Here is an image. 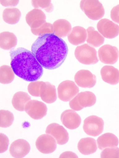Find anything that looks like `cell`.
<instances>
[{"label": "cell", "mask_w": 119, "mask_h": 158, "mask_svg": "<svg viewBox=\"0 0 119 158\" xmlns=\"http://www.w3.org/2000/svg\"><path fill=\"white\" fill-rule=\"evenodd\" d=\"M67 44L54 34L40 36L32 46V52L44 69H58L65 62L68 55Z\"/></svg>", "instance_id": "obj_1"}, {"label": "cell", "mask_w": 119, "mask_h": 158, "mask_svg": "<svg viewBox=\"0 0 119 158\" xmlns=\"http://www.w3.org/2000/svg\"><path fill=\"white\" fill-rule=\"evenodd\" d=\"M11 65L14 73L28 82L37 81L43 76V67L37 61L32 51L18 48L10 51Z\"/></svg>", "instance_id": "obj_2"}, {"label": "cell", "mask_w": 119, "mask_h": 158, "mask_svg": "<svg viewBox=\"0 0 119 158\" xmlns=\"http://www.w3.org/2000/svg\"><path fill=\"white\" fill-rule=\"evenodd\" d=\"M80 7L87 17L91 20L101 19L105 13L103 5L97 0H82Z\"/></svg>", "instance_id": "obj_3"}, {"label": "cell", "mask_w": 119, "mask_h": 158, "mask_svg": "<svg viewBox=\"0 0 119 158\" xmlns=\"http://www.w3.org/2000/svg\"><path fill=\"white\" fill-rule=\"evenodd\" d=\"M74 56L78 62L84 65H95L98 62L96 50L88 44L77 47L74 51Z\"/></svg>", "instance_id": "obj_4"}, {"label": "cell", "mask_w": 119, "mask_h": 158, "mask_svg": "<svg viewBox=\"0 0 119 158\" xmlns=\"http://www.w3.org/2000/svg\"><path fill=\"white\" fill-rule=\"evenodd\" d=\"M79 93V88L74 82L65 80L60 82L57 88L58 98L63 102H69Z\"/></svg>", "instance_id": "obj_5"}, {"label": "cell", "mask_w": 119, "mask_h": 158, "mask_svg": "<svg viewBox=\"0 0 119 158\" xmlns=\"http://www.w3.org/2000/svg\"><path fill=\"white\" fill-rule=\"evenodd\" d=\"M104 123L103 119L95 115L87 117L83 123V131L86 134L92 137L100 135L104 131Z\"/></svg>", "instance_id": "obj_6"}, {"label": "cell", "mask_w": 119, "mask_h": 158, "mask_svg": "<svg viewBox=\"0 0 119 158\" xmlns=\"http://www.w3.org/2000/svg\"><path fill=\"white\" fill-rule=\"evenodd\" d=\"M25 111L34 120H40L47 114V106L38 100H29L25 105Z\"/></svg>", "instance_id": "obj_7"}, {"label": "cell", "mask_w": 119, "mask_h": 158, "mask_svg": "<svg viewBox=\"0 0 119 158\" xmlns=\"http://www.w3.org/2000/svg\"><path fill=\"white\" fill-rule=\"evenodd\" d=\"M99 60L104 64L113 65L118 61L119 51L116 47L111 45H104L98 51Z\"/></svg>", "instance_id": "obj_8"}, {"label": "cell", "mask_w": 119, "mask_h": 158, "mask_svg": "<svg viewBox=\"0 0 119 158\" xmlns=\"http://www.w3.org/2000/svg\"><path fill=\"white\" fill-rule=\"evenodd\" d=\"M57 141L49 134H44L36 139L35 145L37 150L43 154H51L57 148Z\"/></svg>", "instance_id": "obj_9"}, {"label": "cell", "mask_w": 119, "mask_h": 158, "mask_svg": "<svg viewBox=\"0 0 119 158\" xmlns=\"http://www.w3.org/2000/svg\"><path fill=\"white\" fill-rule=\"evenodd\" d=\"M97 28L104 38L113 39L119 34L118 25L108 19H100L97 25Z\"/></svg>", "instance_id": "obj_10"}, {"label": "cell", "mask_w": 119, "mask_h": 158, "mask_svg": "<svg viewBox=\"0 0 119 158\" xmlns=\"http://www.w3.org/2000/svg\"><path fill=\"white\" fill-rule=\"evenodd\" d=\"M77 85L82 88H93L96 84V77L89 70H80L74 75Z\"/></svg>", "instance_id": "obj_11"}, {"label": "cell", "mask_w": 119, "mask_h": 158, "mask_svg": "<svg viewBox=\"0 0 119 158\" xmlns=\"http://www.w3.org/2000/svg\"><path fill=\"white\" fill-rule=\"evenodd\" d=\"M60 120L63 126L70 130L78 128L81 123V118L80 115L72 109L64 111L60 116Z\"/></svg>", "instance_id": "obj_12"}, {"label": "cell", "mask_w": 119, "mask_h": 158, "mask_svg": "<svg viewBox=\"0 0 119 158\" xmlns=\"http://www.w3.org/2000/svg\"><path fill=\"white\" fill-rule=\"evenodd\" d=\"M45 133L53 136L59 145H64L69 141V133L65 128L57 123L49 124L45 130Z\"/></svg>", "instance_id": "obj_13"}, {"label": "cell", "mask_w": 119, "mask_h": 158, "mask_svg": "<svg viewBox=\"0 0 119 158\" xmlns=\"http://www.w3.org/2000/svg\"><path fill=\"white\" fill-rule=\"evenodd\" d=\"M46 16L39 8H34L29 11L25 16L26 23L32 29H36L45 23Z\"/></svg>", "instance_id": "obj_14"}, {"label": "cell", "mask_w": 119, "mask_h": 158, "mask_svg": "<svg viewBox=\"0 0 119 158\" xmlns=\"http://www.w3.org/2000/svg\"><path fill=\"white\" fill-rule=\"evenodd\" d=\"M30 145L25 139H16L11 143L9 152L13 157L21 158L27 155L30 152Z\"/></svg>", "instance_id": "obj_15"}, {"label": "cell", "mask_w": 119, "mask_h": 158, "mask_svg": "<svg viewBox=\"0 0 119 158\" xmlns=\"http://www.w3.org/2000/svg\"><path fill=\"white\" fill-rule=\"evenodd\" d=\"M40 97L46 103L55 102L57 98L55 86L49 82H43L40 89Z\"/></svg>", "instance_id": "obj_16"}, {"label": "cell", "mask_w": 119, "mask_h": 158, "mask_svg": "<svg viewBox=\"0 0 119 158\" xmlns=\"http://www.w3.org/2000/svg\"><path fill=\"white\" fill-rule=\"evenodd\" d=\"M102 80L110 85H117L119 82V70L112 65H105L100 70Z\"/></svg>", "instance_id": "obj_17"}, {"label": "cell", "mask_w": 119, "mask_h": 158, "mask_svg": "<svg viewBox=\"0 0 119 158\" xmlns=\"http://www.w3.org/2000/svg\"><path fill=\"white\" fill-rule=\"evenodd\" d=\"M87 39V31L81 26H75L71 29L70 34L68 35V40L74 45L84 43Z\"/></svg>", "instance_id": "obj_18"}, {"label": "cell", "mask_w": 119, "mask_h": 158, "mask_svg": "<svg viewBox=\"0 0 119 158\" xmlns=\"http://www.w3.org/2000/svg\"><path fill=\"white\" fill-rule=\"evenodd\" d=\"M78 151L83 155H89L95 153L98 149L97 141L91 137L80 139L78 144Z\"/></svg>", "instance_id": "obj_19"}, {"label": "cell", "mask_w": 119, "mask_h": 158, "mask_svg": "<svg viewBox=\"0 0 119 158\" xmlns=\"http://www.w3.org/2000/svg\"><path fill=\"white\" fill-rule=\"evenodd\" d=\"M98 148L103 150L107 148H113L118 146V139L112 133H105L100 136L97 139Z\"/></svg>", "instance_id": "obj_20"}, {"label": "cell", "mask_w": 119, "mask_h": 158, "mask_svg": "<svg viewBox=\"0 0 119 158\" xmlns=\"http://www.w3.org/2000/svg\"><path fill=\"white\" fill-rule=\"evenodd\" d=\"M54 26V34L60 38L65 37L70 34L71 31V25L66 19H57L53 24Z\"/></svg>", "instance_id": "obj_21"}, {"label": "cell", "mask_w": 119, "mask_h": 158, "mask_svg": "<svg viewBox=\"0 0 119 158\" xmlns=\"http://www.w3.org/2000/svg\"><path fill=\"white\" fill-rule=\"evenodd\" d=\"M17 44L16 36L11 32L4 31L0 34V47L4 50H11Z\"/></svg>", "instance_id": "obj_22"}, {"label": "cell", "mask_w": 119, "mask_h": 158, "mask_svg": "<svg viewBox=\"0 0 119 158\" xmlns=\"http://www.w3.org/2000/svg\"><path fill=\"white\" fill-rule=\"evenodd\" d=\"M29 100H31V97L28 94L23 92V91H18L13 97L11 102L16 110L23 111H25V105Z\"/></svg>", "instance_id": "obj_23"}, {"label": "cell", "mask_w": 119, "mask_h": 158, "mask_svg": "<svg viewBox=\"0 0 119 158\" xmlns=\"http://www.w3.org/2000/svg\"><path fill=\"white\" fill-rule=\"evenodd\" d=\"M88 45L92 47H100L104 43V37L98 31H96L93 27H89L87 29Z\"/></svg>", "instance_id": "obj_24"}, {"label": "cell", "mask_w": 119, "mask_h": 158, "mask_svg": "<svg viewBox=\"0 0 119 158\" xmlns=\"http://www.w3.org/2000/svg\"><path fill=\"white\" fill-rule=\"evenodd\" d=\"M76 97L78 99V103L83 108L91 107V106H94L96 102L95 94L91 91H83V92L78 93Z\"/></svg>", "instance_id": "obj_25"}, {"label": "cell", "mask_w": 119, "mask_h": 158, "mask_svg": "<svg viewBox=\"0 0 119 158\" xmlns=\"http://www.w3.org/2000/svg\"><path fill=\"white\" fill-rule=\"evenodd\" d=\"M2 17L5 23L14 25L19 21L21 17V12L16 8H5L3 11Z\"/></svg>", "instance_id": "obj_26"}, {"label": "cell", "mask_w": 119, "mask_h": 158, "mask_svg": "<svg viewBox=\"0 0 119 158\" xmlns=\"http://www.w3.org/2000/svg\"><path fill=\"white\" fill-rule=\"evenodd\" d=\"M14 70L8 65H2L0 68V82L2 84H9L14 80Z\"/></svg>", "instance_id": "obj_27"}, {"label": "cell", "mask_w": 119, "mask_h": 158, "mask_svg": "<svg viewBox=\"0 0 119 158\" xmlns=\"http://www.w3.org/2000/svg\"><path fill=\"white\" fill-rule=\"evenodd\" d=\"M14 114L7 110H0V127H9L14 123Z\"/></svg>", "instance_id": "obj_28"}, {"label": "cell", "mask_w": 119, "mask_h": 158, "mask_svg": "<svg viewBox=\"0 0 119 158\" xmlns=\"http://www.w3.org/2000/svg\"><path fill=\"white\" fill-rule=\"evenodd\" d=\"M32 32L33 34L39 36L48 34H54V26H53V24L45 23L37 28L32 29Z\"/></svg>", "instance_id": "obj_29"}, {"label": "cell", "mask_w": 119, "mask_h": 158, "mask_svg": "<svg viewBox=\"0 0 119 158\" xmlns=\"http://www.w3.org/2000/svg\"><path fill=\"white\" fill-rule=\"evenodd\" d=\"M32 4L34 8H43L47 12H52L54 9L52 2L50 0H33Z\"/></svg>", "instance_id": "obj_30"}, {"label": "cell", "mask_w": 119, "mask_h": 158, "mask_svg": "<svg viewBox=\"0 0 119 158\" xmlns=\"http://www.w3.org/2000/svg\"><path fill=\"white\" fill-rule=\"evenodd\" d=\"M101 158H119V148H107L102 150L100 154Z\"/></svg>", "instance_id": "obj_31"}, {"label": "cell", "mask_w": 119, "mask_h": 158, "mask_svg": "<svg viewBox=\"0 0 119 158\" xmlns=\"http://www.w3.org/2000/svg\"><path fill=\"white\" fill-rule=\"evenodd\" d=\"M41 81L31 82L28 85V91L31 95L34 97H40V89L42 84Z\"/></svg>", "instance_id": "obj_32"}, {"label": "cell", "mask_w": 119, "mask_h": 158, "mask_svg": "<svg viewBox=\"0 0 119 158\" xmlns=\"http://www.w3.org/2000/svg\"><path fill=\"white\" fill-rule=\"evenodd\" d=\"M9 145V139L4 134H0V153H3L8 149Z\"/></svg>", "instance_id": "obj_33"}, {"label": "cell", "mask_w": 119, "mask_h": 158, "mask_svg": "<svg viewBox=\"0 0 119 158\" xmlns=\"http://www.w3.org/2000/svg\"><path fill=\"white\" fill-rule=\"evenodd\" d=\"M110 16L114 23L119 24V5L113 7V8L111 10Z\"/></svg>", "instance_id": "obj_34"}, {"label": "cell", "mask_w": 119, "mask_h": 158, "mask_svg": "<svg viewBox=\"0 0 119 158\" xmlns=\"http://www.w3.org/2000/svg\"><path fill=\"white\" fill-rule=\"evenodd\" d=\"M69 106L72 110L74 111H80V110L83 109V108L80 106V104L78 103V99H77V97L75 96L72 100L69 101Z\"/></svg>", "instance_id": "obj_35"}, {"label": "cell", "mask_w": 119, "mask_h": 158, "mask_svg": "<svg viewBox=\"0 0 119 158\" xmlns=\"http://www.w3.org/2000/svg\"><path fill=\"white\" fill-rule=\"evenodd\" d=\"M64 157H72V158H78V155L76 154L73 153L71 152H65L62 153L60 155V158H64Z\"/></svg>", "instance_id": "obj_36"}, {"label": "cell", "mask_w": 119, "mask_h": 158, "mask_svg": "<svg viewBox=\"0 0 119 158\" xmlns=\"http://www.w3.org/2000/svg\"><path fill=\"white\" fill-rule=\"evenodd\" d=\"M0 2H1V4L2 5H4V6H7V5H13V6H14V5H16L19 3V1H0Z\"/></svg>", "instance_id": "obj_37"}]
</instances>
